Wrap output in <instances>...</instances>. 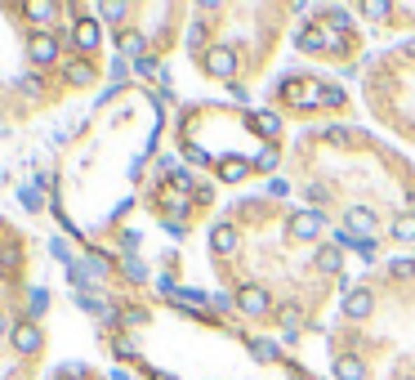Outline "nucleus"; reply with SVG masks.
<instances>
[{
  "label": "nucleus",
  "instance_id": "obj_28",
  "mask_svg": "<svg viewBox=\"0 0 415 380\" xmlns=\"http://www.w3.org/2000/svg\"><path fill=\"white\" fill-rule=\"evenodd\" d=\"M45 304H50V296L41 287H32V313H45Z\"/></svg>",
  "mask_w": 415,
  "mask_h": 380
},
{
  "label": "nucleus",
  "instance_id": "obj_4",
  "mask_svg": "<svg viewBox=\"0 0 415 380\" xmlns=\"http://www.w3.org/2000/svg\"><path fill=\"white\" fill-rule=\"evenodd\" d=\"M237 309L250 313V317H259V313L273 309V296H268L264 287H241V291H237Z\"/></svg>",
  "mask_w": 415,
  "mask_h": 380
},
{
  "label": "nucleus",
  "instance_id": "obj_10",
  "mask_svg": "<svg viewBox=\"0 0 415 380\" xmlns=\"http://www.w3.org/2000/svg\"><path fill=\"white\" fill-rule=\"evenodd\" d=\"M246 175H250L246 157H224V162H219V179H224V183H241Z\"/></svg>",
  "mask_w": 415,
  "mask_h": 380
},
{
  "label": "nucleus",
  "instance_id": "obj_2",
  "mask_svg": "<svg viewBox=\"0 0 415 380\" xmlns=\"http://www.w3.org/2000/svg\"><path fill=\"white\" fill-rule=\"evenodd\" d=\"M205 72L219 81H228L233 85V72H237V54L228 50V45H215V50H205Z\"/></svg>",
  "mask_w": 415,
  "mask_h": 380
},
{
  "label": "nucleus",
  "instance_id": "obj_29",
  "mask_svg": "<svg viewBox=\"0 0 415 380\" xmlns=\"http://www.w3.org/2000/svg\"><path fill=\"white\" fill-rule=\"evenodd\" d=\"M183 152H188V162H197V166H210V157H205V152L197 148V143H188V148H183Z\"/></svg>",
  "mask_w": 415,
  "mask_h": 380
},
{
  "label": "nucleus",
  "instance_id": "obj_16",
  "mask_svg": "<svg viewBox=\"0 0 415 380\" xmlns=\"http://www.w3.org/2000/svg\"><path fill=\"white\" fill-rule=\"evenodd\" d=\"M250 121H254V130H259L264 139H277V130H282V121H277L273 112H254Z\"/></svg>",
  "mask_w": 415,
  "mask_h": 380
},
{
  "label": "nucleus",
  "instance_id": "obj_22",
  "mask_svg": "<svg viewBox=\"0 0 415 380\" xmlns=\"http://www.w3.org/2000/svg\"><path fill=\"white\" fill-rule=\"evenodd\" d=\"M22 14H27V18H36V22H50V18L58 14V9H54V5H41V0H32V5L22 9Z\"/></svg>",
  "mask_w": 415,
  "mask_h": 380
},
{
  "label": "nucleus",
  "instance_id": "obj_33",
  "mask_svg": "<svg viewBox=\"0 0 415 380\" xmlns=\"http://www.w3.org/2000/svg\"><path fill=\"white\" fill-rule=\"evenodd\" d=\"M152 380H175V376H170V372H152Z\"/></svg>",
  "mask_w": 415,
  "mask_h": 380
},
{
  "label": "nucleus",
  "instance_id": "obj_20",
  "mask_svg": "<svg viewBox=\"0 0 415 380\" xmlns=\"http://www.w3.org/2000/svg\"><path fill=\"white\" fill-rule=\"evenodd\" d=\"M18 202L27 206V211H41V183H22V188H18Z\"/></svg>",
  "mask_w": 415,
  "mask_h": 380
},
{
  "label": "nucleus",
  "instance_id": "obj_14",
  "mask_svg": "<svg viewBox=\"0 0 415 380\" xmlns=\"http://www.w3.org/2000/svg\"><path fill=\"white\" fill-rule=\"evenodd\" d=\"M76 304H81L85 313H94V317H107V313H112V309L103 304V296H90V291H76Z\"/></svg>",
  "mask_w": 415,
  "mask_h": 380
},
{
  "label": "nucleus",
  "instance_id": "obj_6",
  "mask_svg": "<svg viewBox=\"0 0 415 380\" xmlns=\"http://www.w3.org/2000/svg\"><path fill=\"white\" fill-rule=\"evenodd\" d=\"M371 309H375V296H371V291H348V296H344V313L353 317V322L371 317Z\"/></svg>",
  "mask_w": 415,
  "mask_h": 380
},
{
  "label": "nucleus",
  "instance_id": "obj_3",
  "mask_svg": "<svg viewBox=\"0 0 415 380\" xmlns=\"http://www.w3.org/2000/svg\"><path fill=\"white\" fill-rule=\"evenodd\" d=\"M27 58L36 67H45V63H54L58 58V41L50 32H36V36H27Z\"/></svg>",
  "mask_w": 415,
  "mask_h": 380
},
{
  "label": "nucleus",
  "instance_id": "obj_11",
  "mask_svg": "<svg viewBox=\"0 0 415 380\" xmlns=\"http://www.w3.org/2000/svg\"><path fill=\"white\" fill-rule=\"evenodd\" d=\"M210 247H215V255H233V251H237V228H233V224H215Z\"/></svg>",
  "mask_w": 415,
  "mask_h": 380
},
{
  "label": "nucleus",
  "instance_id": "obj_9",
  "mask_svg": "<svg viewBox=\"0 0 415 380\" xmlns=\"http://www.w3.org/2000/svg\"><path fill=\"white\" fill-rule=\"evenodd\" d=\"M331 372H335V380H366V362L353 358V353H339Z\"/></svg>",
  "mask_w": 415,
  "mask_h": 380
},
{
  "label": "nucleus",
  "instance_id": "obj_34",
  "mask_svg": "<svg viewBox=\"0 0 415 380\" xmlns=\"http://www.w3.org/2000/svg\"><path fill=\"white\" fill-rule=\"evenodd\" d=\"M411 215H415V192H411Z\"/></svg>",
  "mask_w": 415,
  "mask_h": 380
},
{
  "label": "nucleus",
  "instance_id": "obj_25",
  "mask_svg": "<svg viewBox=\"0 0 415 380\" xmlns=\"http://www.w3.org/2000/svg\"><path fill=\"white\" fill-rule=\"evenodd\" d=\"M254 166H259V170H277V148H264L259 157H254Z\"/></svg>",
  "mask_w": 415,
  "mask_h": 380
},
{
  "label": "nucleus",
  "instance_id": "obj_8",
  "mask_svg": "<svg viewBox=\"0 0 415 380\" xmlns=\"http://www.w3.org/2000/svg\"><path fill=\"white\" fill-rule=\"evenodd\" d=\"M348 232H353V237H362V242H371V232H375V215L366 211V206H353V211H348Z\"/></svg>",
  "mask_w": 415,
  "mask_h": 380
},
{
  "label": "nucleus",
  "instance_id": "obj_5",
  "mask_svg": "<svg viewBox=\"0 0 415 380\" xmlns=\"http://www.w3.org/2000/svg\"><path fill=\"white\" fill-rule=\"evenodd\" d=\"M9 340H14V349H18V353H36V349L45 345V336H41V327H36V322H18Z\"/></svg>",
  "mask_w": 415,
  "mask_h": 380
},
{
  "label": "nucleus",
  "instance_id": "obj_31",
  "mask_svg": "<svg viewBox=\"0 0 415 380\" xmlns=\"http://www.w3.org/2000/svg\"><path fill=\"white\" fill-rule=\"evenodd\" d=\"M210 304H215V309H233L237 296H224V291H219V296H210Z\"/></svg>",
  "mask_w": 415,
  "mask_h": 380
},
{
  "label": "nucleus",
  "instance_id": "obj_27",
  "mask_svg": "<svg viewBox=\"0 0 415 380\" xmlns=\"http://www.w3.org/2000/svg\"><path fill=\"white\" fill-rule=\"evenodd\" d=\"M388 273H397V277H411V273H415V260H393V264H388Z\"/></svg>",
  "mask_w": 415,
  "mask_h": 380
},
{
  "label": "nucleus",
  "instance_id": "obj_1",
  "mask_svg": "<svg viewBox=\"0 0 415 380\" xmlns=\"http://www.w3.org/2000/svg\"><path fill=\"white\" fill-rule=\"evenodd\" d=\"M286 228H290V237H295V242H317L326 232V219H322V211H295Z\"/></svg>",
  "mask_w": 415,
  "mask_h": 380
},
{
  "label": "nucleus",
  "instance_id": "obj_12",
  "mask_svg": "<svg viewBox=\"0 0 415 380\" xmlns=\"http://www.w3.org/2000/svg\"><path fill=\"white\" fill-rule=\"evenodd\" d=\"M326 27H331V32H339V36H348V27H353L348 9H344V5H331V9H326Z\"/></svg>",
  "mask_w": 415,
  "mask_h": 380
},
{
  "label": "nucleus",
  "instance_id": "obj_21",
  "mask_svg": "<svg viewBox=\"0 0 415 380\" xmlns=\"http://www.w3.org/2000/svg\"><path fill=\"white\" fill-rule=\"evenodd\" d=\"M67 81L72 85H90L94 81V67L90 63H67Z\"/></svg>",
  "mask_w": 415,
  "mask_h": 380
},
{
  "label": "nucleus",
  "instance_id": "obj_23",
  "mask_svg": "<svg viewBox=\"0 0 415 380\" xmlns=\"http://www.w3.org/2000/svg\"><path fill=\"white\" fill-rule=\"evenodd\" d=\"M125 277H134V282H148V268H143V260L125 255Z\"/></svg>",
  "mask_w": 415,
  "mask_h": 380
},
{
  "label": "nucleus",
  "instance_id": "obj_13",
  "mask_svg": "<svg viewBox=\"0 0 415 380\" xmlns=\"http://www.w3.org/2000/svg\"><path fill=\"white\" fill-rule=\"evenodd\" d=\"M317 268H322V273H339V268H344V255L335 247H322L317 251Z\"/></svg>",
  "mask_w": 415,
  "mask_h": 380
},
{
  "label": "nucleus",
  "instance_id": "obj_17",
  "mask_svg": "<svg viewBox=\"0 0 415 380\" xmlns=\"http://www.w3.org/2000/svg\"><path fill=\"white\" fill-rule=\"evenodd\" d=\"M121 54L139 63V58H143V36L139 32H125V36H121Z\"/></svg>",
  "mask_w": 415,
  "mask_h": 380
},
{
  "label": "nucleus",
  "instance_id": "obj_24",
  "mask_svg": "<svg viewBox=\"0 0 415 380\" xmlns=\"http://www.w3.org/2000/svg\"><path fill=\"white\" fill-rule=\"evenodd\" d=\"M326 50L344 54V50H348V36H339V32H326Z\"/></svg>",
  "mask_w": 415,
  "mask_h": 380
},
{
  "label": "nucleus",
  "instance_id": "obj_26",
  "mask_svg": "<svg viewBox=\"0 0 415 380\" xmlns=\"http://www.w3.org/2000/svg\"><path fill=\"white\" fill-rule=\"evenodd\" d=\"M362 14H366V18H388L393 9H388V5H380V0H371V5H362Z\"/></svg>",
  "mask_w": 415,
  "mask_h": 380
},
{
  "label": "nucleus",
  "instance_id": "obj_15",
  "mask_svg": "<svg viewBox=\"0 0 415 380\" xmlns=\"http://www.w3.org/2000/svg\"><path fill=\"white\" fill-rule=\"evenodd\" d=\"M277 353H282V349H277L273 340H250V358L254 362H277Z\"/></svg>",
  "mask_w": 415,
  "mask_h": 380
},
{
  "label": "nucleus",
  "instance_id": "obj_18",
  "mask_svg": "<svg viewBox=\"0 0 415 380\" xmlns=\"http://www.w3.org/2000/svg\"><path fill=\"white\" fill-rule=\"evenodd\" d=\"M295 45H299V50H326V32H313V27H304V32L295 36Z\"/></svg>",
  "mask_w": 415,
  "mask_h": 380
},
{
  "label": "nucleus",
  "instance_id": "obj_32",
  "mask_svg": "<svg viewBox=\"0 0 415 380\" xmlns=\"http://www.w3.org/2000/svg\"><path fill=\"white\" fill-rule=\"evenodd\" d=\"M18 85H22V90H27V94H41V81H36V77H22Z\"/></svg>",
  "mask_w": 415,
  "mask_h": 380
},
{
  "label": "nucleus",
  "instance_id": "obj_19",
  "mask_svg": "<svg viewBox=\"0 0 415 380\" xmlns=\"http://www.w3.org/2000/svg\"><path fill=\"white\" fill-rule=\"evenodd\" d=\"M393 237L397 242H415V215H397L393 219Z\"/></svg>",
  "mask_w": 415,
  "mask_h": 380
},
{
  "label": "nucleus",
  "instance_id": "obj_35",
  "mask_svg": "<svg viewBox=\"0 0 415 380\" xmlns=\"http://www.w3.org/2000/svg\"><path fill=\"white\" fill-rule=\"evenodd\" d=\"M0 336H5V317H0Z\"/></svg>",
  "mask_w": 415,
  "mask_h": 380
},
{
  "label": "nucleus",
  "instance_id": "obj_30",
  "mask_svg": "<svg viewBox=\"0 0 415 380\" xmlns=\"http://www.w3.org/2000/svg\"><path fill=\"white\" fill-rule=\"evenodd\" d=\"M99 14H103V18H125L130 9H125V5H99Z\"/></svg>",
  "mask_w": 415,
  "mask_h": 380
},
{
  "label": "nucleus",
  "instance_id": "obj_7",
  "mask_svg": "<svg viewBox=\"0 0 415 380\" xmlns=\"http://www.w3.org/2000/svg\"><path fill=\"white\" fill-rule=\"evenodd\" d=\"M72 41H76V50H85V54L99 50V22H94V18H81L76 27H72Z\"/></svg>",
  "mask_w": 415,
  "mask_h": 380
}]
</instances>
